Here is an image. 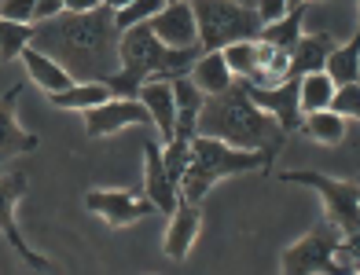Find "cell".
I'll return each mask as SVG.
<instances>
[{
	"label": "cell",
	"instance_id": "obj_1",
	"mask_svg": "<svg viewBox=\"0 0 360 275\" xmlns=\"http://www.w3.org/2000/svg\"><path fill=\"white\" fill-rule=\"evenodd\" d=\"M118 26L110 8H92L85 15L63 11L48 22H34L30 48L59 62L74 81H103L118 67Z\"/></svg>",
	"mask_w": 360,
	"mask_h": 275
},
{
	"label": "cell",
	"instance_id": "obj_2",
	"mask_svg": "<svg viewBox=\"0 0 360 275\" xmlns=\"http://www.w3.org/2000/svg\"><path fill=\"white\" fill-rule=\"evenodd\" d=\"M195 136L221 140L228 147H239V151H261L269 166L287 143V133L265 114V110H257L247 100V92H243L239 81H232V88H224L217 95H206V103L199 110V121H195Z\"/></svg>",
	"mask_w": 360,
	"mask_h": 275
},
{
	"label": "cell",
	"instance_id": "obj_3",
	"mask_svg": "<svg viewBox=\"0 0 360 275\" xmlns=\"http://www.w3.org/2000/svg\"><path fill=\"white\" fill-rule=\"evenodd\" d=\"M199 55H202L199 44L195 48H166L151 34V26L140 22V26L122 29V41H118L122 70H114L110 77H103V85L110 92V100H136L140 85H147V81L184 77Z\"/></svg>",
	"mask_w": 360,
	"mask_h": 275
},
{
	"label": "cell",
	"instance_id": "obj_4",
	"mask_svg": "<svg viewBox=\"0 0 360 275\" xmlns=\"http://www.w3.org/2000/svg\"><path fill=\"white\" fill-rule=\"evenodd\" d=\"M250 169H272L261 151H239V147H228L221 140H210V136H195L191 140V158H188V169L176 184V195L188 199V202H202L206 191L214 187L224 176H239V173H250Z\"/></svg>",
	"mask_w": 360,
	"mask_h": 275
},
{
	"label": "cell",
	"instance_id": "obj_5",
	"mask_svg": "<svg viewBox=\"0 0 360 275\" xmlns=\"http://www.w3.org/2000/svg\"><path fill=\"white\" fill-rule=\"evenodd\" d=\"M188 4L202 52H221L236 41H257L261 34V19L254 8H239L232 0H188Z\"/></svg>",
	"mask_w": 360,
	"mask_h": 275
},
{
	"label": "cell",
	"instance_id": "obj_6",
	"mask_svg": "<svg viewBox=\"0 0 360 275\" xmlns=\"http://www.w3.org/2000/svg\"><path fill=\"white\" fill-rule=\"evenodd\" d=\"M280 180L283 184H305V187L320 191L327 220L342 235H356V228H360V187H356V180H335V176H323L316 169H287V173H280Z\"/></svg>",
	"mask_w": 360,
	"mask_h": 275
},
{
	"label": "cell",
	"instance_id": "obj_7",
	"mask_svg": "<svg viewBox=\"0 0 360 275\" xmlns=\"http://www.w3.org/2000/svg\"><path fill=\"white\" fill-rule=\"evenodd\" d=\"M346 239L331 220L316 224L305 239L283 250V271L280 275H356V268L335 261V246Z\"/></svg>",
	"mask_w": 360,
	"mask_h": 275
},
{
	"label": "cell",
	"instance_id": "obj_8",
	"mask_svg": "<svg viewBox=\"0 0 360 275\" xmlns=\"http://www.w3.org/2000/svg\"><path fill=\"white\" fill-rule=\"evenodd\" d=\"M298 81L302 77H280L276 85H247V81H239L243 92H247V100L265 110V114L283 128V133H298L302 128V110H298Z\"/></svg>",
	"mask_w": 360,
	"mask_h": 275
},
{
	"label": "cell",
	"instance_id": "obj_9",
	"mask_svg": "<svg viewBox=\"0 0 360 275\" xmlns=\"http://www.w3.org/2000/svg\"><path fill=\"white\" fill-rule=\"evenodd\" d=\"M85 209L96 217H103L110 228H129V224L158 213L151 206V199H143L140 191H89Z\"/></svg>",
	"mask_w": 360,
	"mask_h": 275
},
{
	"label": "cell",
	"instance_id": "obj_10",
	"mask_svg": "<svg viewBox=\"0 0 360 275\" xmlns=\"http://www.w3.org/2000/svg\"><path fill=\"white\" fill-rule=\"evenodd\" d=\"M22 191H26V173H22V169H15V173H8V176H0V235L11 242L15 253H19L30 268L48 271V261H44L41 253L30 250V246H26V239L19 235V228H15V206H19Z\"/></svg>",
	"mask_w": 360,
	"mask_h": 275
},
{
	"label": "cell",
	"instance_id": "obj_11",
	"mask_svg": "<svg viewBox=\"0 0 360 275\" xmlns=\"http://www.w3.org/2000/svg\"><path fill=\"white\" fill-rule=\"evenodd\" d=\"M125 125H151V114L140 100H107L100 107L85 110V136L89 140H103L110 133H118Z\"/></svg>",
	"mask_w": 360,
	"mask_h": 275
},
{
	"label": "cell",
	"instance_id": "obj_12",
	"mask_svg": "<svg viewBox=\"0 0 360 275\" xmlns=\"http://www.w3.org/2000/svg\"><path fill=\"white\" fill-rule=\"evenodd\" d=\"M147 26H151V34L166 48H195V44H199V29H195V15H191L188 0H180V4H166Z\"/></svg>",
	"mask_w": 360,
	"mask_h": 275
},
{
	"label": "cell",
	"instance_id": "obj_13",
	"mask_svg": "<svg viewBox=\"0 0 360 275\" xmlns=\"http://www.w3.org/2000/svg\"><path fill=\"white\" fill-rule=\"evenodd\" d=\"M143 199H151L158 213H173L176 206V184L169 180L166 166H162V147L155 140H143Z\"/></svg>",
	"mask_w": 360,
	"mask_h": 275
},
{
	"label": "cell",
	"instance_id": "obj_14",
	"mask_svg": "<svg viewBox=\"0 0 360 275\" xmlns=\"http://www.w3.org/2000/svg\"><path fill=\"white\" fill-rule=\"evenodd\" d=\"M199 232H202V206L176 199L173 213H169V232H166V257L169 261H184L191 242L199 239Z\"/></svg>",
	"mask_w": 360,
	"mask_h": 275
},
{
	"label": "cell",
	"instance_id": "obj_15",
	"mask_svg": "<svg viewBox=\"0 0 360 275\" xmlns=\"http://www.w3.org/2000/svg\"><path fill=\"white\" fill-rule=\"evenodd\" d=\"M19 95H22V85H15V88H8L4 95H0V166H4L8 158H15V154L37 151V143H41L34 133H22L19 121H15Z\"/></svg>",
	"mask_w": 360,
	"mask_h": 275
},
{
	"label": "cell",
	"instance_id": "obj_16",
	"mask_svg": "<svg viewBox=\"0 0 360 275\" xmlns=\"http://www.w3.org/2000/svg\"><path fill=\"white\" fill-rule=\"evenodd\" d=\"M169 88H173V110H176V118H173V140H195V121H199V110L206 103V95L191 85L188 74L184 77H173Z\"/></svg>",
	"mask_w": 360,
	"mask_h": 275
},
{
	"label": "cell",
	"instance_id": "obj_17",
	"mask_svg": "<svg viewBox=\"0 0 360 275\" xmlns=\"http://www.w3.org/2000/svg\"><path fill=\"white\" fill-rule=\"evenodd\" d=\"M331 34H323V29H316V34H302L298 44H294V52H290V67L287 74L290 77H305V74H323V62L327 55H331Z\"/></svg>",
	"mask_w": 360,
	"mask_h": 275
},
{
	"label": "cell",
	"instance_id": "obj_18",
	"mask_svg": "<svg viewBox=\"0 0 360 275\" xmlns=\"http://www.w3.org/2000/svg\"><path fill=\"white\" fill-rule=\"evenodd\" d=\"M136 100L147 107V114H151V125L158 128V136L169 143V140H173V118H176L169 81H147V85H140Z\"/></svg>",
	"mask_w": 360,
	"mask_h": 275
},
{
	"label": "cell",
	"instance_id": "obj_19",
	"mask_svg": "<svg viewBox=\"0 0 360 275\" xmlns=\"http://www.w3.org/2000/svg\"><path fill=\"white\" fill-rule=\"evenodd\" d=\"M188 81L195 88H199L202 95H217L224 88H232V70L224 67V55L221 52H202L199 59L191 62V70H188Z\"/></svg>",
	"mask_w": 360,
	"mask_h": 275
},
{
	"label": "cell",
	"instance_id": "obj_20",
	"mask_svg": "<svg viewBox=\"0 0 360 275\" xmlns=\"http://www.w3.org/2000/svg\"><path fill=\"white\" fill-rule=\"evenodd\" d=\"M19 55H22V62H26L30 81H34L37 88H44L48 95H56V92H63V88H70V85H74V77L63 70L59 62H52L48 55H41L37 48H30V44H26Z\"/></svg>",
	"mask_w": 360,
	"mask_h": 275
},
{
	"label": "cell",
	"instance_id": "obj_21",
	"mask_svg": "<svg viewBox=\"0 0 360 275\" xmlns=\"http://www.w3.org/2000/svg\"><path fill=\"white\" fill-rule=\"evenodd\" d=\"M323 74L331 77V85H356L360 77V34L349 37V44H335L331 55L323 62Z\"/></svg>",
	"mask_w": 360,
	"mask_h": 275
},
{
	"label": "cell",
	"instance_id": "obj_22",
	"mask_svg": "<svg viewBox=\"0 0 360 275\" xmlns=\"http://www.w3.org/2000/svg\"><path fill=\"white\" fill-rule=\"evenodd\" d=\"M48 100H52L56 110H81V114H85V110L107 103V100H110V92H107L103 81H74L70 88H63V92H56V95H48Z\"/></svg>",
	"mask_w": 360,
	"mask_h": 275
},
{
	"label": "cell",
	"instance_id": "obj_23",
	"mask_svg": "<svg viewBox=\"0 0 360 275\" xmlns=\"http://www.w3.org/2000/svg\"><path fill=\"white\" fill-rule=\"evenodd\" d=\"M305 15H309V8L305 4H298V8H290L280 22H269V26H261V34H257V41L261 44H272V48H280V52H294V44H298V37H302V22H305Z\"/></svg>",
	"mask_w": 360,
	"mask_h": 275
},
{
	"label": "cell",
	"instance_id": "obj_24",
	"mask_svg": "<svg viewBox=\"0 0 360 275\" xmlns=\"http://www.w3.org/2000/svg\"><path fill=\"white\" fill-rule=\"evenodd\" d=\"M298 133H305L309 140H316V143L335 147V143L346 140V118L331 114V110H316V114H305V118H302Z\"/></svg>",
	"mask_w": 360,
	"mask_h": 275
},
{
	"label": "cell",
	"instance_id": "obj_25",
	"mask_svg": "<svg viewBox=\"0 0 360 275\" xmlns=\"http://www.w3.org/2000/svg\"><path fill=\"white\" fill-rule=\"evenodd\" d=\"M331 95H335L331 77H327V74H305L298 81V110H302V118L316 114V110H327Z\"/></svg>",
	"mask_w": 360,
	"mask_h": 275
},
{
	"label": "cell",
	"instance_id": "obj_26",
	"mask_svg": "<svg viewBox=\"0 0 360 275\" xmlns=\"http://www.w3.org/2000/svg\"><path fill=\"white\" fill-rule=\"evenodd\" d=\"M221 55H224V67L232 70L236 81H254L257 77V41H236V44H228L221 48Z\"/></svg>",
	"mask_w": 360,
	"mask_h": 275
},
{
	"label": "cell",
	"instance_id": "obj_27",
	"mask_svg": "<svg viewBox=\"0 0 360 275\" xmlns=\"http://www.w3.org/2000/svg\"><path fill=\"white\" fill-rule=\"evenodd\" d=\"M30 37H34V22H8V19H0V59H4V62L19 59V52L30 44Z\"/></svg>",
	"mask_w": 360,
	"mask_h": 275
},
{
	"label": "cell",
	"instance_id": "obj_28",
	"mask_svg": "<svg viewBox=\"0 0 360 275\" xmlns=\"http://www.w3.org/2000/svg\"><path fill=\"white\" fill-rule=\"evenodd\" d=\"M162 8H166V0H129L122 11H114V26H118V34H122V29H129V26L151 22Z\"/></svg>",
	"mask_w": 360,
	"mask_h": 275
},
{
	"label": "cell",
	"instance_id": "obj_29",
	"mask_svg": "<svg viewBox=\"0 0 360 275\" xmlns=\"http://www.w3.org/2000/svg\"><path fill=\"white\" fill-rule=\"evenodd\" d=\"M188 158H191V140H169L162 147V166H166L173 184H180V176L188 169Z\"/></svg>",
	"mask_w": 360,
	"mask_h": 275
},
{
	"label": "cell",
	"instance_id": "obj_30",
	"mask_svg": "<svg viewBox=\"0 0 360 275\" xmlns=\"http://www.w3.org/2000/svg\"><path fill=\"white\" fill-rule=\"evenodd\" d=\"M327 110L338 114V118L356 121V114H360V85H338L335 95H331V103H327Z\"/></svg>",
	"mask_w": 360,
	"mask_h": 275
},
{
	"label": "cell",
	"instance_id": "obj_31",
	"mask_svg": "<svg viewBox=\"0 0 360 275\" xmlns=\"http://www.w3.org/2000/svg\"><path fill=\"white\" fill-rule=\"evenodd\" d=\"M37 0H0V19L8 22H34Z\"/></svg>",
	"mask_w": 360,
	"mask_h": 275
},
{
	"label": "cell",
	"instance_id": "obj_32",
	"mask_svg": "<svg viewBox=\"0 0 360 275\" xmlns=\"http://www.w3.org/2000/svg\"><path fill=\"white\" fill-rule=\"evenodd\" d=\"M254 11H257L261 26H269V22H280V19H283V15H287L290 8H287V0H257V4H254Z\"/></svg>",
	"mask_w": 360,
	"mask_h": 275
},
{
	"label": "cell",
	"instance_id": "obj_33",
	"mask_svg": "<svg viewBox=\"0 0 360 275\" xmlns=\"http://www.w3.org/2000/svg\"><path fill=\"white\" fill-rule=\"evenodd\" d=\"M56 15H63V0H37L34 22H48V19H56Z\"/></svg>",
	"mask_w": 360,
	"mask_h": 275
},
{
	"label": "cell",
	"instance_id": "obj_34",
	"mask_svg": "<svg viewBox=\"0 0 360 275\" xmlns=\"http://www.w3.org/2000/svg\"><path fill=\"white\" fill-rule=\"evenodd\" d=\"M92 8H100V0H63V11H70V15H85Z\"/></svg>",
	"mask_w": 360,
	"mask_h": 275
},
{
	"label": "cell",
	"instance_id": "obj_35",
	"mask_svg": "<svg viewBox=\"0 0 360 275\" xmlns=\"http://www.w3.org/2000/svg\"><path fill=\"white\" fill-rule=\"evenodd\" d=\"M100 4H103V8H110V11H122V8L129 4V0H100Z\"/></svg>",
	"mask_w": 360,
	"mask_h": 275
},
{
	"label": "cell",
	"instance_id": "obj_36",
	"mask_svg": "<svg viewBox=\"0 0 360 275\" xmlns=\"http://www.w3.org/2000/svg\"><path fill=\"white\" fill-rule=\"evenodd\" d=\"M298 4H305V8H309V4H316V0H287V8H298Z\"/></svg>",
	"mask_w": 360,
	"mask_h": 275
},
{
	"label": "cell",
	"instance_id": "obj_37",
	"mask_svg": "<svg viewBox=\"0 0 360 275\" xmlns=\"http://www.w3.org/2000/svg\"><path fill=\"white\" fill-rule=\"evenodd\" d=\"M232 4H239V8H254L257 0H232Z\"/></svg>",
	"mask_w": 360,
	"mask_h": 275
},
{
	"label": "cell",
	"instance_id": "obj_38",
	"mask_svg": "<svg viewBox=\"0 0 360 275\" xmlns=\"http://www.w3.org/2000/svg\"><path fill=\"white\" fill-rule=\"evenodd\" d=\"M166 4H180V0H166Z\"/></svg>",
	"mask_w": 360,
	"mask_h": 275
}]
</instances>
